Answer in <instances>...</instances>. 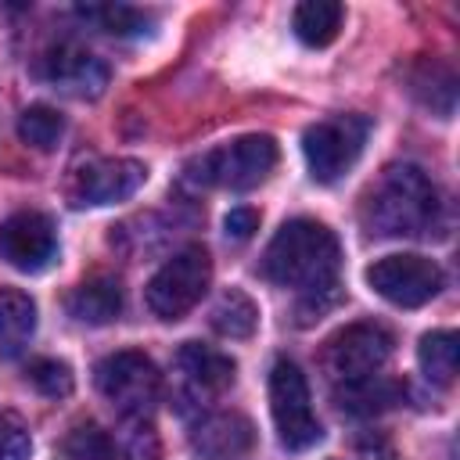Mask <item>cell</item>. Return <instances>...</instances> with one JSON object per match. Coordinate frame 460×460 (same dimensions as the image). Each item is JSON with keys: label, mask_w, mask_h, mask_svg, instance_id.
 Here are the masks:
<instances>
[{"label": "cell", "mask_w": 460, "mask_h": 460, "mask_svg": "<svg viewBox=\"0 0 460 460\" xmlns=\"http://www.w3.org/2000/svg\"><path fill=\"white\" fill-rule=\"evenodd\" d=\"M363 223L377 237H431L442 226L438 187L417 165H388L367 190Z\"/></svg>", "instance_id": "cell-1"}, {"label": "cell", "mask_w": 460, "mask_h": 460, "mask_svg": "<svg viewBox=\"0 0 460 460\" xmlns=\"http://www.w3.org/2000/svg\"><path fill=\"white\" fill-rule=\"evenodd\" d=\"M341 18H345L341 4H334V0H305V4L295 7L291 29L305 47H327L338 36Z\"/></svg>", "instance_id": "cell-17"}, {"label": "cell", "mask_w": 460, "mask_h": 460, "mask_svg": "<svg viewBox=\"0 0 460 460\" xmlns=\"http://www.w3.org/2000/svg\"><path fill=\"white\" fill-rule=\"evenodd\" d=\"M273 165H277V140L266 133H248V137H237V140L201 155L190 165V176L198 183L252 190L273 172Z\"/></svg>", "instance_id": "cell-3"}, {"label": "cell", "mask_w": 460, "mask_h": 460, "mask_svg": "<svg viewBox=\"0 0 460 460\" xmlns=\"http://www.w3.org/2000/svg\"><path fill=\"white\" fill-rule=\"evenodd\" d=\"M255 323H259V305L241 288H230L219 295V302L212 309V327L223 338H252Z\"/></svg>", "instance_id": "cell-19"}, {"label": "cell", "mask_w": 460, "mask_h": 460, "mask_svg": "<svg viewBox=\"0 0 460 460\" xmlns=\"http://www.w3.org/2000/svg\"><path fill=\"white\" fill-rule=\"evenodd\" d=\"M338 399H341V410H349V413H377V410H385L399 399V388L374 374V377H363V381H349L338 392Z\"/></svg>", "instance_id": "cell-21"}, {"label": "cell", "mask_w": 460, "mask_h": 460, "mask_svg": "<svg viewBox=\"0 0 460 460\" xmlns=\"http://www.w3.org/2000/svg\"><path fill=\"white\" fill-rule=\"evenodd\" d=\"M97 392L122 413V417H147L162 395V374L144 352H111L93 370Z\"/></svg>", "instance_id": "cell-5"}, {"label": "cell", "mask_w": 460, "mask_h": 460, "mask_svg": "<svg viewBox=\"0 0 460 460\" xmlns=\"http://www.w3.org/2000/svg\"><path fill=\"white\" fill-rule=\"evenodd\" d=\"M223 226H226V237L248 241V237L259 230V212H255V208H230L226 219H223Z\"/></svg>", "instance_id": "cell-27"}, {"label": "cell", "mask_w": 460, "mask_h": 460, "mask_svg": "<svg viewBox=\"0 0 460 460\" xmlns=\"http://www.w3.org/2000/svg\"><path fill=\"white\" fill-rule=\"evenodd\" d=\"M79 14L111 36L144 32V25H147V14L137 7H126V4H86V7H79Z\"/></svg>", "instance_id": "cell-22"}, {"label": "cell", "mask_w": 460, "mask_h": 460, "mask_svg": "<svg viewBox=\"0 0 460 460\" xmlns=\"http://www.w3.org/2000/svg\"><path fill=\"white\" fill-rule=\"evenodd\" d=\"M61 133H65V119H61L54 108H47V104H32V108H25L22 119H18V137H22V144H29V147H36V151H54L58 140H61Z\"/></svg>", "instance_id": "cell-20"}, {"label": "cell", "mask_w": 460, "mask_h": 460, "mask_svg": "<svg viewBox=\"0 0 460 460\" xmlns=\"http://www.w3.org/2000/svg\"><path fill=\"white\" fill-rule=\"evenodd\" d=\"M208 280H212V259L205 248L190 244L176 252L169 262H162V270L151 277L144 291L147 309L158 320H180L201 302V295L208 291Z\"/></svg>", "instance_id": "cell-4"}, {"label": "cell", "mask_w": 460, "mask_h": 460, "mask_svg": "<svg viewBox=\"0 0 460 460\" xmlns=\"http://www.w3.org/2000/svg\"><path fill=\"white\" fill-rule=\"evenodd\" d=\"M25 377L47 399H65L72 392V385H75L72 381V367L61 363V359H32L29 370H25Z\"/></svg>", "instance_id": "cell-24"}, {"label": "cell", "mask_w": 460, "mask_h": 460, "mask_svg": "<svg viewBox=\"0 0 460 460\" xmlns=\"http://www.w3.org/2000/svg\"><path fill=\"white\" fill-rule=\"evenodd\" d=\"M255 446V428L244 413H208L190 431V449L201 460H241Z\"/></svg>", "instance_id": "cell-13"}, {"label": "cell", "mask_w": 460, "mask_h": 460, "mask_svg": "<svg viewBox=\"0 0 460 460\" xmlns=\"http://www.w3.org/2000/svg\"><path fill=\"white\" fill-rule=\"evenodd\" d=\"M367 133H370V122L363 115H334V119L309 126L302 137V155H305L313 180L334 183L338 176H345L363 155Z\"/></svg>", "instance_id": "cell-6"}, {"label": "cell", "mask_w": 460, "mask_h": 460, "mask_svg": "<svg viewBox=\"0 0 460 460\" xmlns=\"http://www.w3.org/2000/svg\"><path fill=\"white\" fill-rule=\"evenodd\" d=\"M58 255L54 223L43 212H14L0 223V259L22 273H40Z\"/></svg>", "instance_id": "cell-10"}, {"label": "cell", "mask_w": 460, "mask_h": 460, "mask_svg": "<svg viewBox=\"0 0 460 460\" xmlns=\"http://www.w3.org/2000/svg\"><path fill=\"white\" fill-rule=\"evenodd\" d=\"M111 449H115V460H155L158 438L144 417H126V428L111 438Z\"/></svg>", "instance_id": "cell-23"}, {"label": "cell", "mask_w": 460, "mask_h": 460, "mask_svg": "<svg viewBox=\"0 0 460 460\" xmlns=\"http://www.w3.org/2000/svg\"><path fill=\"white\" fill-rule=\"evenodd\" d=\"M367 284L399 309H417L442 291V270L424 255H385L367 270Z\"/></svg>", "instance_id": "cell-9"}, {"label": "cell", "mask_w": 460, "mask_h": 460, "mask_svg": "<svg viewBox=\"0 0 460 460\" xmlns=\"http://www.w3.org/2000/svg\"><path fill=\"white\" fill-rule=\"evenodd\" d=\"M40 72L47 83H54L58 90H65L72 97H101L108 86L104 61H97L90 50H83L75 43H61L54 50H47Z\"/></svg>", "instance_id": "cell-12"}, {"label": "cell", "mask_w": 460, "mask_h": 460, "mask_svg": "<svg viewBox=\"0 0 460 460\" xmlns=\"http://www.w3.org/2000/svg\"><path fill=\"white\" fill-rule=\"evenodd\" d=\"M36 334V302L18 288H0V356H18Z\"/></svg>", "instance_id": "cell-16"}, {"label": "cell", "mask_w": 460, "mask_h": 460, "mask_svg": "<svg viewBox=\"0 0 460 460\" xmlns=\"http://www.w3.org/2000/svg\"><path fill=\"white\" fill-rule=\"evenodd\" d=\"M32 456V435L25 420L11 410H0V460H29Z\"/></svg>", "instance_id": "cell-26"}, {"label": "cell", "mask_w": 460, "mask_h": 460, "mask_svg": "<svg viewBox=\"0 0 460 460\" xmlns=\"http://www.w3.org/2000/svg\"><path fill=\"white\" fill-rule=\"evenodd\" d=\"M392 356V334L381 327V323H349L341 327L327 349H323V367L334 381H363V377H374Z\"/></svg>", "instance_id": "cell-8"}, {"label": "cell", "mask_w": 460, "mask_h": 460, "mask_svg": "<svg viewBox=\"0 0 460 460\" xmlns=\"http://www.w3.org/2000/svg\"><path fill=\"white\" fill-rule=\"evenodd\" d=\"M338 237L316 219H288L262 252V277L280 288L323 291L338 280Z\"/></svg>", "instance_id": "cell-2"}, {"label": "cell", "mask_w": 460, "mask_h": 460, "mask_svg": "<svg viewBox=\"0 0 460 460\" xmlns=\"http://www.w3.org/2000/svg\"><path fill=\"white\" fill-rule=\"evenodd\" d=\"M65 305H68V313H72L79 323L104 327V323H111V320L122 313V284H119L115 277L97 273V277L75 284Z\"/></svg>", "instance_id": "cell-14"}, {"label": "cell", "mask_w": 460, "mask_h": 460, "mask_svg": "<svg viewBox=\"0 0 460 460\" xmlns=\"http://www.w3.org/2000/svg\"><path fill=\"white\" fill-rule=\"evenodd\" d=\"M417 363L424 370L428 381L435 385H453L456 377V363H460V341L453 331H428L417 345Z\"/></svg>", "instance_id": "cell-18"}, {"label": "cell", "mask_w": 460, "mask_h": 460, "mask_svg": "<svg viewBox=\"0 0 460 460\" xmlns=\"http://www.w3.org/2000/svg\"><path fill=\"white\" fill-rule=\"evenodd\" d=\"M147 183V165L137 158H104L79 169L72 201L75 205H115L133 198Z\"/></svg>", "instance_id": "cell-11"}, {"label": "cell", "mask_w": 460, "mask_h": 460, "mask_svg": "<svg viewBox=\"0 0 460 460\" xmlns=\"http://www.w3.org/2000/svg\"><path fill=\"white\" fill-rule=\"evenodd\" d=\"M65 453L72 460H115V449H111V435L101 431L97 424H79L68 431L65 438Z\"/></svg>", "instance_id": "cell-25"}, {"label": "cell", "mask_w": 460, "mask_h": 460, "mask_svg": "<svg viewBox=\"0 0 460 460\" xmlns=\"http://www.w3.org/2000/svg\"><path fill=\"white\" fill-rule=\"evenodd\" d=\"M270 410H273V424L284 449L302 453L320 442L323 431H320V420L313 417L305 374L291 359H277L270 370Z\"/></svg>", "instance_id": "cell-7"}, {"label": "cell", "mask_w": 460, "mask_h": 460, "mask_svg": "<svg viewBox=\"0 0 460 460\" xmlns=\"http://www.w3.org/2000/svg\"><path fill=\"white\" fill-rule=\"evenodd\" d=\"M176 367L183 370V377L198 388V392H208V395H219L234 385V359L223 356L219 349H208V345H198V341H187L180 352H176Z\"/></svg>", "instance_id": "cell-15"}]
</instances>
